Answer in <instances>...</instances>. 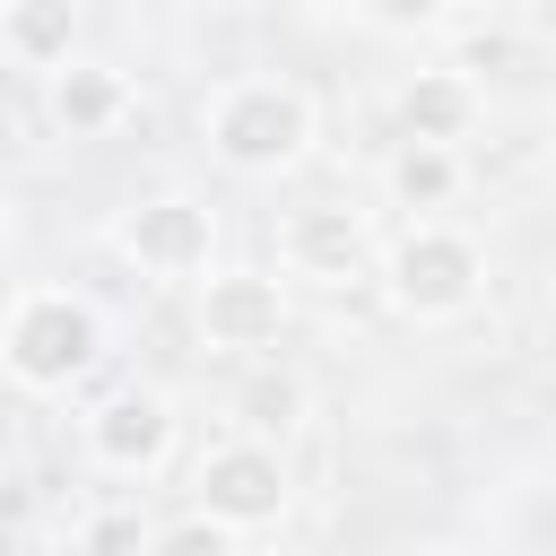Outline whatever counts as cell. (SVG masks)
Returning a JSON list of instances; mask_svg holds the SVG:
<instances>
[{"label": "cell", "instance_id": "cell-1", "mask_svg": "<svg viewBox=\"0 0 556 556\" xmlns=\"http://www.w3.org/2000/svg\"><path fill=\"white\" fill-rule=\"evenodd\" d=\"M96 356H104V313L87 295H70V287L9 295V313H0V374L17 391L61 400V391H78L96 374Z\"/></svg>", "mask_w": 556, "mask_h": 556}, {"label": "cell", "instance_id": "cell-2", "mask_svg": "<svg viewBox=\"0 0 556 556\" xmlns=\"http://www.w3.org/2000/svg\"><path fill=\"white\" fill-rule=\"evenodd\" d=\"M200 139L226 174L261 182V174H287L304 148H313V96L295 78H226L208 104H200Z\"/></svg>", "mask_w": 556, "mask_h": 556}, {"label": "cell", "instance_id": "cell-3", "mask_svg": "<svg viewBox=\"0 0 556 556\" xmlns=\"http://www.w3.org/2000/svg\"><path fill=\"white\" fill-rule=\"evenodd\" d=\"M374 278H382L391 313H408V321H460L486 295V252H478V235H460L443 217H408V235L391 252H374Z\"/></svg>", "mask_w": 556, "mask_h": 556}, {"label": "cell", "instance_id": "cell-4", "mask_svg": "<svg viewBox=\"0 0 556 556\" xmlns=\"http://www.w3.org/2000/svg\"><path fill=\"white\" fill-rule=\"evenodd\" d=\"M191 495H200L208 521H226V530L243 539V530H278V521H287L295 478H287V452H278V443H261V434H226V443L200 452Z\"/></svg>", "mask_w": 556, "mask_h": 556}, {"label": "cell", "instance_id": "cell-5", "mask_svg": "<svg viewBox=\"0 0 556 556\" xmlns=\"http://www.w3.org/2000/svg\"><path fill=\"white\" fill-rule=\"evenodd\" d=\"M113 252H122L139 278H200L208 252H217V208L191 200V191L130 200V208L113 217Z\"/></svg>", "mask_w": 556, "mask_h": 556}, {"label": "cell", "instance_id": "cell-6", "mask_svg": "<svg viewBox=\"0 0 556 556\" xmlns=\"http://www.w3.org/2000/svg\"><path fill=\"white\" fill-rule=\"evenodd\" d=\"M174 400L165 391H148V382H122V391H104L96 408H87V460L104 469V478H156L165 460H174Z\"/></svg>", "mask_w": 556, "mask_h": 556}, {"label": "cell", "instance_id": "cell-7", "mask_svg": "<svg viewBox=\"0 0 556 556\" xmlns=\"http://www.w3.org/2000/svg\"><path fill=\"white\" fill-rule=\"evenodd\" d=\"M278 339H287V278H269V269H208L200 278V348L252 365Z\"/></svg>", "mask_w": 556, "mask_h": 556}, {"label": "cell", "instance_id": "cell-8", "mask_svg": "<svg viewBox=\"0 0 556 556\" xmlns=\"http://www.w3.org/2000/svg\"><path fill=\"white\" fill-rule=\"evenodd\" d=\"M278 269L287 278H313V287L374 278V226H365V208H339V200L287 208L278 217Z\"/></svg>", "mask_w": 556, "mask_h": 556}, {"label": "cell", "instance_id": "cell-9", "mask_svg": "<svg viewBox=\"0 0 556 556\" xmlns=\"http://www.w3.org/2000/svg\"><path fill=\"white\" fill-rule=\"evenodd\" d=\"M43 113H52L61 139H113V130L139 113V87H130V70L70 52L61 70H43Z\"/></svg>", "mask_w": 556, "mask_h": 556}, {"label": "cell", "instance_id": "cell-10", "mask_svg": "<svg viewBox=\"0 0 556 556\" xmlns=\"http://www.w3.org/2000/svg\"><path fill=\"white\" fill-rule=\"evenodd\" d=\"M478 113H486V87H478V78H460L452 61L408 70V78H400V96H391L400 139H434V148H460V139L478 130Z\"/></svg>", "mask_w": 556, "mask_h": 556}, {"label": "cell", "instance_id": "cell-11", "mask_svg": "<svg viewBox=\"0 0 556 556\" xmlns=\"http://www.w3.org/2000/svg\"><path fill=\"white\" fill-rule=\"evenodd\" d=\"M460 148H434V139H400L391 156H382V191H391V208H408V217H443L452 200H460Z\"/></svg>", "mask_w": 556, "mask_h": 556}, {"label": "cell", "instance_id": "cell-12", "mask_svg": "<svg viewBox=\"0 0 556 556\" xmlns=\"http://www.w3.org/2000/svg\"><path fill=\"white\" fill-rule=\"evenodd\" d=\"M78 0H0V52L17 70H61L78 52Z\"/></svg>", "mask_w": 556, "mask_h": 556}, {"label": "cell", "instance_id": "cell-13", "mask_svg": "<svg viewBox=\"0 0 556 556\" xmlns=\"http://www.w3.org/2000/svg\"><path fill=\"white\" fill-rule=\"evenodd\" d=\"M304 408H313V391H304L287 365H269V356H252V374L235 382V426H243V434H261V443L295 434V426H304Z\"/></svg>", "mask_w": 556, "mask_h": 556}, {"label": "cell", "instance_id": "cell-14", "mask_svg": "<svg viewBox=\"0 0 556 556\" xmlns=\"http://www.w3.org/2000/svg\"><path fill=\"white\" fill-rule=\"evenodd\" d=\"M78 556H148V521L139 504H104L78 521Z\"/></svg>", "mask_w": 556, "mask_h": 556}, {"label": "cell", "instance_id": "cell-15", "mask_svg": "<svg viewBox=\"0 0 556 556\" xmlns=\"http://www.w3.org/2000/svg\"><path fill=\"white\" fill-rule=\"evenodd\" d=\"M148 556H243V547H235V530H226V521H208V513L191 504L182 521L148 530Z\"/></svg>", "mask_w": 556, "mask_h": 556}, {"label": "cell", "instance_id": "cell-16", "mask_svg": "<svg viewBox=\"0 0 556 556\" xmlns=\"http://www.w3.org/2000/svg\"><path fill=\"white\" fill-rule=\"evenodd\" d=\"M513 61H521V43H513L504 26H469V35H460V52H452V70H460V78H486V70H513Z\"/></svg>", "mask_w": 556, "mask_h": 556}, {"label": "cell", "instance_id": "cell-17", "mask_svg": "<svg viewBox=\"0 0 556 556\" xmlns=\"http://www.w3.org/2000/svg\"><path fill=\"white\" fill-rule=\"evenodd\" d=\"M365 17L382 35H417V26H443V0H365Z\"/></svg>", "mask_w": 556, "mask_h": 556}, {"label": "cell", "instance_id": "cell-18", "mask_svg": "<svg viewBox=\"0 0 556 556\" xmlns=\"http://www.w3.org/2000/svg\"><path fill=\"white\" fill-rule=\"evenodd\" d=\"M78 9H130V0H78Z\"/></svg>", "mask_w": 556, "mask_h": 556}, {"label": "cell", "instance_id": "cell-19", "mask_svg": "<svg viewBox=\"0 0 556 556\" xmlns=\"http://www.w3.org/2000/svg\"><path fill=\"white\" fill-rule=\"evenodd\" d=\"M0 235H9V191H0Z\"/></svg>", "mask_w": 556, "mask_h": 556}, {"label": "cell", "instance_id": "cell-20", "mask_svg": "<svg viewBox=\"0 0 556 556\" xmlns=\"http://www.w3.org/2000/svg\"><path fill=\"white\" fill-rule=\"evenodd\" d=\"M426 556H452V547H426Z\"/></svg>", "mask_w": 556, "mask_h": 556}]
</instances>
